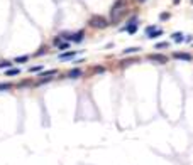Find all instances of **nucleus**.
Returning a JSON list of instances; mask_svg holds the SVG:
<instances>
[{"mask_svg":"<svg viewBox=\"0 0 193 165\" xmlns=\"http://www.w3.org/2000/svg\"><path fill=\"white\" fill-rule=\"evenodd\" d=\"M125 12H127V9H125V0H117L115 4H114V7H112V10H110L112 22H117Z\"/></svg>","mask_w":193,"mask_h":165,"instance_id":"1","label":"nucleus"},{"mask_svg":"<svg viewBox=\"0 0 193 165\" xmlns=\"http://www.w3.org/2000/svg\"><path fill=\"white\" fill-rule=\"evenodd\" d=\"M88 24H90L92 27H95V29H105L110 22H108L105 17H102V15H93V17L88 20Z\"/></svg>","mask_w":193,"mask_h":165,"instance_id":"2","label":"nucleus"},{"mask_svg":"<svg viewBox=\"0 0 193 165\" xmlns=\"http://www.w3.org/2000/svg\"><path fill=\"white\" fill-rule=\"evenodd\" d=\"M151 61H156V63H159V64H166L168 63V57L166 56H163V54H149L147 56Z\"/></svg>","mask_w":193,"mask_h":165,"instance_id":"3","label":"nucleus"},{"mask_svg":"<svg viewBox=\"0 0 193 165\" xmlns=\"http://www.w3.org/2000/svg\"><path fill=\"white\" fill-rule=\"evenodd\" d=\"M173 57L175 59H180V61H191V54H188V52H175L173 54Z\"/></svg>","mask_w":193,"mask_h":165,"instance_id":"4","label":"nucleus"},{"mask_svg":"<svg viewBox=\"0 0 193 165\" xmlns=\"http://www.w3.org/2000/svg\"><path fill=\"white\" fill-rule=\"evenodd\" d=\"M83 72H82V69H78V68H75V69H71V71L68 72V78H80Z\"/></svg>","mask_w":193,"mask_h":165,"instance_id":"5","label":"nucleus"},{"mask_svg":"<svg viewBox=\"0 0 193 165\" xmlns=\"http://www.w3.org/2000/svg\"><path fill=\"white\" fill-rule=\"evenodd\" d=\"M17 74H21V69L17 68H10L5 71V76H17Z\"/></svg>","mask_w":193,"mask_h":165,"instance_id":"6","label":"nucleus"},{"mask_svg":"<svg viewBox=\"0 0 193 165\" xmlns=\"http://www.w3.org/2000/svg\"><path fill=\"white\" fill-rule=\"evenodd\" d=\"M83 35H85V32H83V30H80L78 34H73V39H71V41H73V42H82V41H83Z\"/></svg>","mask_w":193,"mask_h":165,"instance_id":"7","label":"nucleus"},{"mask_svg":"<svg viewBox=\"0 0 193 165\" xmlns=\"http://www.w3.org/2000/svg\"><path fill=\"white\" fill-rule=\"evenodd\" d=\"M78 52L76 51H73V52H63V54H60V57L61 59H71V57H75Z\"/></svg>","mask_w":193,"mask_h":165,"instance_id":"8","label":"nucleus"},{"mask_svg":"<svg viewBox=\"0 0 193 165\" xmlns=\"http://www.w3.org/2000/svg\"><path fill=\"white\" fill-rule=\"evenodd\" d=\"M125 29H127L129 34H136V30H137V24H136V22H134V24H129Z\"/></svg>","mask_w":193,"mask_h":165,"instance_id":"9","label":"nucleus"},{"mask_svg":"<svg viewBox=\"0 0 193 165\" xmlns=\"http://www.w3.org/2000/svg\"><path fill=\"white\" fill-rule=\"evenodd\" d=\"M159 35H163V30L159 29V30H153L151 34H147V37L149 39H156V37H159Z\"/></svg>","mask_w":193,"mask_h":165,"instance_id":"10","label":"nucleus"},{"mask_svg":"<svg viewBox=\"0 0 193 165\" xmlns=\"http://www.w3.org/2000/svg\"><path fill=\"white\" fill-rule=\"evenodd\" d=\"M12 64L14 63H10V61H2V63H0V69H10Z\"/></svg>","mask_w":193,"mask_h":165,"instance_id":"11","label":"nucleus"},{"mask_svg":"<svg viewBox=\"0 0 193 165\" xmlns=\"http://www.w3.org/2000/svg\"><path fill=\"white\" fill-rule=\"evenodd\" d=\"M181 35H183V34H180V32H175V34H173V39H175L176 42H183L185 37H181Z\"/></svg>","mask_w":193,"mask_h":165,"instance_id":"12","label":"nucleus"},{"mask_svg":"<svg viewBox=\"0 0 193 165\" xmlns=\"http://www.w3.org/2000/svg\"><path fill=\"white\" fill-rule=\"evenodd\" d=\"M12 84L10 83H0V91H5V89H10Z\"/></svg>","mask_w":193,"mask_h":165,"instance_id":"13","label":"nucleus"},{"mask_svg":"<svg viewBox=\"0 0 193 165\" xmlns=\"http://www.w3.org/2000/svg\"><path fill=\"white\" fill-rule=\"evenodd\" d=\"M141 49L139 47H129V49H125L124 51V54H130V52H139Z\"/></svg>","mask_w":193,"mask_h":165,"instance_id":"14","label":"nucleus"},{"mask_svg":"<svg viewBox=\"0 0 193 165\" xmlns=\"http://www.w3.org/2000/svg\"><path fill=\"white\" fill-rule=\"evenodd\" d=\"M27 59H29V56H21V57H15L14 63H26Z\"/></svg>","mask_w":193,"mask_h":165,"instance_id":"15","label":"nucleus"},{"mask_svg":"<svg viewBox=\"0 0 193 165\" xmlns=\"http://www.w3.org/2000/svg\"><path fill=\"white\" fill-rule=\"evenodd\" d=\"M58 47H60V51H64V49H68L69 47V42H60Z\"/></svg>","mask_w":193,"mask_h":165,"instance_id":"16","label":"nucleus"},{"mask_svg":"<svg viewBox=\"0 0 193 165\" xmlns=\"http://www.w3.org/2000/svg\"><path fill=\"white\" fill-rule=\"evenodd\" d=\"M169 44L168 42H159V44H156V49H164V47H168Z\"/></svg>","mask_w":193,"mask_h":165,"instance_id":"17","label":"nucleus"},{"mask_svg":"<svg viewBox=\"0 0 193 165\" xmlns=\"http://www.w3.org/2000/svg\"><path fill=\"white\" fill-rule=\"evenodd\" d=\"M43 69V66H34V68H29V71L31 72H37V71H41Z\"/></svg>","mask_w":193,"mask_h":165,"instance_id":"18","label":"nucleus"},{"mask_svg":"<svg viewBox=\"0 0 193 165\" xmlns=\"http://www.w3.org/2000/svg\"><path fill=\"white\" fill-rule=\"evenodd\" d=\"M168 19H169V14H161V20H168Z\"/></svg>","mask_w":193,"mask_h":165,"instance_id":"19","label":"nucleus"},{"mask_svg":"<svg viewBox=\"0 0 193 165\" xmlns=\"http://www.w3.org/2000/svg\"><path fill=\"white\" fill-rule=\"evenodd\" d=\"M153 30H156V27H154V26H149V27H147V29H146V32H147V34H151Z\"/></svg>","mask_w":193,"mask_h":165,"instance_id":"20","label":"nucleus"},{"mask_svg":"<svg viewBox=\"0 0 193 165\" xmlns=\"http://www.w3.org/2000/svg\"><path fill=\"white\" fill-rule=\"evenodd\" d=\"M95 71H97V72H103L105 69H103V68H100V66H98V68H95Z\"/></svg>","mask_w":193,"mask_h":165,"instance_id":"21","label":"nucleus"},{"mask_svg":"<svg viewBox=\"0 0 193 165\" xmlns=\"http://www.w3.org/2000/svg\"><path fill=\"white\" fill-rule=\"evenodd\" d=\"M137 2H139V4H142V2H146V0H137Z\"/></svg>","mask_w":193,"mask_h":165,"instance_id":"22","label":"nucleus"},{"mask_svg":"<svg viewBox=\"0 0 193 165\" xmlns=\"http://www.w3.org/2000/svg\"><path fill=\"white\" fill-rule=\"evenodd\" d=\"M191 4H193V0H191Z\"/></svg>","mask_w":193,"mask_h":165,"instance_id":"23","label":"nucleus"}]
</instances>
